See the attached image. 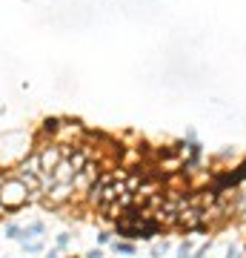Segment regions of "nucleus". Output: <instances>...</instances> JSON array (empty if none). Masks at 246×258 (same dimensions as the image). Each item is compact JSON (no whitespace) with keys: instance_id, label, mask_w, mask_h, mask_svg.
I'll list each match as a JSON object with an SVG mask.
<instances>
[{"instance_id":"f257e3e1","label":"nucleus","mask_w":246,"mask_h":258,"mask_svg":"<svg viewBox=\"0 0 246 258\" xmlns=\"http://www.w3.org/2000/svg\"><path fill=\"white\" fill-rule=\"evenodd\" d=\"M0 201H3V207L9 212H18L23 210L29 204V186L20 181L18 175H6V181H3V186H0Z\"/></svg>"},{"instance_id":"f03ea898","label":"nucleus","mask_w":246,"mask_h":258,"mask_svg":"<svg viewBox=\"0 0 246 258\" xmlns=\"http://www.w3.org/2000/svg\"><path fill=\"white\" fill-rule=\"evenodd\" d=\"M60 126H63V118H43V123H40V135L49 141L57 138V132H60Z\"/></svg>"},{"instance_id":"7ed1b4c3","label":"nucleus","mask_w":246,"mask_h":258,"mask_svg":"<svg viewBox=\"0 0 246 258\" xmlns=\"http://www.w3.org/2000/svg\"><path fill=\"white\" fill-rule=\"evenodd\" d=\"M52 175H55L57 184H66V181H72V178H74V169H72V164H69V158H63V161H60V164L52 169Z\"/></svg>"},{"instance_id":"20e7f679","label":"nucleus","mask_w":246,"mask_h":258,"mask_svg":"<svg viewBox=\"0 0 246 258\" xmlns=\"http://www.w3.org/2000/svg\"><path fill=\"white\" fill-rule=\"evenodd\" d=\"M43 232H46V224H43V221H32V224H26V227H23V238H20V241L40 238Z\"/></svg>"},{"instance_id":"39448f33","label":"nucleus","mask_w":246,"mask_h":258,"mask_svg":"<svg viewBox=\"0 0 246 258\" xmlns=\"http://www.w3.org/2000/svg\"><path fill=\"white\" fill-rule=\"evenodd\" d=\"M20 247L26 255H37V252H43L46 249V238H32V241H20Z\"/></svg>"},{"instance_id":"423d86ee","label":"nucleus","mask_w":246,"mask_h":258,"mask_svg":"<svg viewBox=\"0 0 246 258\" xmlns=\"http://www.w3.org/2000/svg\"><path fill=\"white\" fill-rule=\"evenodd\" d=\"M112 249H115L118 255H135L137 252V247L132 241H112Z\"/></svg>"},{"instance_id":"0eeeda50","label":"nucleus","mask_w":246,"mask_h":258,"mask_svg":"<svg viewBox=\"0 0 246 258\" xmlns=\"http://www.w3.org/2000/svg\"><path fill=\"white\" fill-rule=\"evenodd\" d=\"M3 238L20 241V238H23V227H20V224H15V221H9L6 227H3Z\"/></svg>"},{"instance_id":"6e6552de","label":"nucleus","mask_w":246,"mask_h":258,"mask_svg":"<svg viewBox=\"0 0 246 258\" xmlns=\"http://www.w3.org/2000/svg\"><path fill=\"white\" fill-rule=\"evenodd\" d=\"M55 247H57V249H63V252H66V249L72 247V232H60V235L55 238Z\"/></svg>"},{"instance_id":"1a4fd4ad","label":"nucleus","mask_w":246,"mask_h":258,"mask_svg":"<svg viewBox=\"0 0 246 258\" xmlns=\"http://www.w3.org/2000/svg\"><path fill=\"white\" fill-rule=\"evenodd\" d=\"M166 249H169V244H166V241H157L149 255H152V258H160V255H166Z\"/></svg>"},{"instance_id":"9d476101","label":"nucleus","mask_w":246,"mask_h":258,"mask_svg":"<svg viewBox=\"0 0 246 258\" xmlns=\"http://www.w3.org/2000/svg\"><path fill=\"white\" fill-rule=\"evenodd\" d=\"M112 238H115V230H103V232H98V244H101V247H106V244H112Z\"/></svg>"},{"instance_id":"9b49d317","label":"nucleus","mask_w":246,"mask_h":258,"mask_svg":"<svg viewBox=\"0 0 246 258\" xmlns=\"http://www.w3.org/2000/svg\"><path fill=\"white\" fill-rule=\"evenodd\" d=\"M189 255H192V241L186 238L181 247H178V258H189Z\"/></svg>"},{"instance_id":"f8f14e48","label":"nucleus","mask_w":246,"mask_h":258,"mask_svg":"<svg viewBox=\"0 0 246 258\" xmlns=\"http://www.w3.org/2000/svg\"><path fill=\"white\" fill-rule=\"evenodd\" d=\"M223 258H240V249H237L235 244H229V249H226V255Z\"/></svg>"},{"instance_id":"ddd939ff","label":"nucleus","mask_w":246,"mask_h":258,"mask_svg":"<svg viewBox=\"0 0 246 258\" xmlns=\"http://www.w3.org/2000/svg\"><path fill=\"white\" fill-rule=\"evenodd\" d=\"M60 255H63V249H57V247L46 249V258H60Z\"/></svg>"},{"instance_id":"4468645a","label":"nucleus","mask_w":246,"mask_h":258,"mask_svg":"<svg viewBox=\"0 0 246 258\" xmlns=\"http://www.w3.org/2000/svg\"><path fill=\"white\" fill-rule=\"evenodd\" d=\"M83 258H103V252H101V249H89Z\"/></svg>"}]
</instances>
